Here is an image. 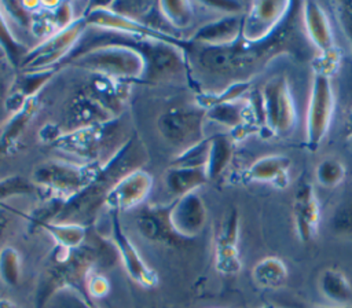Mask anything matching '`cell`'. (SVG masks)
Returning <instances> with one entry per match:
<instances>
[{
  "label": "cell",
  "instance_id": "cell-20",
  "mask_svg": "<svg viewBox=\"0 0 352 308\" xmlns=\"http://www.w3.org/2000/svg\"><path fill=\"white\" fill-rule=\"evenodd\" d=\"M56 70L58 69L54 67L43 72L21 73L16 76L7 92L6 109L12 114L19 111L30 99L36 98V94L52 78Z\"/></svg>",
  "mask_w": 352,
  "mask_h": 308
},
{
  "label": "cell",
  "instance_id": "cell-27",
  "mask_svg": "<svg viewBox=\"0 0 352 308\" xmlns=\"http://www.w3.org/2000/svg\"><path fill=\"white\" fill-rule=\"evenodd\" d=\"M41 228L52 236L56 246L70 249V250L80 248L87 241V236H88L87 226L76 224V223L52 221L41 226Z\"/></svg>",
  "mask_w": 352,
  "mask_h": 308
},
{
  "label": "cell",
  "instance_id": "cell-1",
  "mask_svg": "<svg viewBox=\"0 0 352 308\" xmlns=\"http://www.w3.org/2000/svg\"><path fill=\"white\" fill-rule=\"evenodd\" d=\"M117 256L111 241L100 236H87V241L77 249L56 246L48 254V263L43 270L36 289V308H45L55 293L72 287L85 293V279L95 265L107 267Z\"/></svg>",
  "mask_w": 352,
  "mask_h": 308
},
{
  "label": "cell",
  "instance_id": "cell-2",
  "mask_svg": "<svg viewBox=\"0 0 352 308\" xmlns=\"http://www.w3.org/2000/svg\"><path fill=\"white\" fill-rule=\"evenodd\" d=\"M147 161V150L140 138L133 133L104 164H100L96 175L84 190L65 201L55 221L85 226L98 209L104 206V199L117 182L125 175L142 169Z\"/></svg>",
  "mask_w": 352,
  "mask_h": 308
},
{
  "label": "cell",
  "instance_id": "cell-29",
  "mask_svg": "<svg viewBox=\"0 0 352 308\" xmlns=\"http://www.w3.org/2000/svg\"><path fill=\"white\" fill-rule=\"evenodd\" d=\"M0 48L3 50L7 60L10 62V65L12 67H18L21 66L22 59L25 58V55L28 54V48L12 34L7 21H6V15L0 3Z\"/></svg>",
  "mask_w": 352,
  "mask_h": 308
},
{
  "label": "cell",
  "instance_id": "cell-30",
  "mask_svg": "<svg viewBox=\"0 0 352 308\" xmlns=\"http://www.w3.org/2000/svg\"><path fill=\"white\" fill-rule=\"evenodd\" d=\"M252 87V82L248 80H241L230 84L227 88H224L221 92L217 94H205L199 92L197 94V106H199L204 110H208L209 107L219 104V103H226V102H234L239 100L243 94H246Z\"/></svg>",
  "mask_w": 352,
  "mask_h": 308
},
{
  "label": "cell",
  "instance_id": "cell-10",
  "mask_svg": "<svg viewBox=\"0 0 352 308\" xmlns=\"http://www.w3.org/2000/svg\"><path fill=\"white\" fill-rule=\"evenodd\" d=\"M110 241L116 248L117 256L120 257L128 276L143 287H154L158 283V275L144 263L140 253L138 252L129 236L125 234L120 221L118 212H110Z\"/></svg>",
  "mask_w": 352,
  "mask_h": 308
},
{
  "label": "cell",
  "instance_id": "cell-41",
  "mask_svg": "<svg viewBox=\"0 0 352 308\" xmlns=\"http://www.w3.org/2000/svg\"><path fill=\"white\" fill-rule=\"evenodd\" d=\"M206 6L226 11V12H238L241 10V4L235 3V1H205Z\"/></svg>",
  "mask_w": 352,
  "mask_h": 308
},
{
  "label": "cell",
  "instance_id": "cell-35",
  "mask_svg": "<svg viewBox=\"0 0 352 308\" xmlns=\"http://www.w3.org/2000/svg\"><path fill=\"white\" fill-rule=\"evenodd\" d=\"M45 308H98L91 297L77 289L66 287L52 296Z\"/></svg>",
  "mask_w": 352,
  "mask_h": 308
},
{
  "label": "cell",
  "instance_id": "cell-18",
  "mask_svg": "<svg viewBox=\"0 0 352 308\" xmlns=\"http://www.w3.org/2000/svg\"><path fill=\"white\" fill-rule=\"evenodd\" d=\"M292 160L283 154H267L257 158L243 172L246 182L271 183L278 188L289 184V169Z\"/></svg>",
  "mask_w": 352,
  "mask_h": 308
},
{
  "label": "cell",
  "instance_id": "cell-13",
  "mask_svg": "<svg viewBox=\"0 0 352 308\" xmlns=\"http://www.w3.org/2000/svg\"><path fill=\"white\" fill-rule=\"evenodd\" d=\"M206 206L197 192H190L169 205V226L179 238L197 236L206 223Z\"/></svg>",
  "mask_w": 352,
  "mask_h": 308
},
{
  "label": "cell",
  "instance_id": "cell-24",
  "mask_svg": "<svg viewBox=\"0 0 352 308\" xmlns=\"http://www.w3.org/2000/svg\"><path fill=\"white\" fill-rule=\"evenodd\" d=\"M234 139L231 135L216 133L209 138V155L205 166L209 180L217 179L230 165L234 155Z\"/></svg>",
  "mask_w": 352,
  "mask_h": 308
},
{
  "label": "cell",
  "instance_id": "cell-34",
  "mask_svg": "<svg viewBox=\"0 0 352 308\" xmlns=\"http://www.w3.org/2000/svg\"><path fill=\"white\" fill-rule=\"evenodd\" d=\"M209 155V138L180 151L169 166L175 168H205Z\"/></svg>",
  "mask_w": 352,
  "mask_h": 308
},
{
  "label": "cell",
  "instance_id": "cell-12",
  "mask_svg": "<svg viewBox=\"0 0 352 308\" xmlns=\"http://www.w3.org/2000/svg\"><path fill=\"white\" fill-rule=\"evenodd\" d=\"M111 120H116V116L82 89L66 103L59 128L63 133H67L88 126L102 125Z\"/></svg>",
  "mask_w": 352,
  "mask_h": 308
},
{
  "label": "cell",
  "instance_id": "cell-11",
  "mask_svg": "<svg viewBox=\"0 0 352 308\" xmlns=\"http://www.w3.org/2000/svg\"><path fill=\"white\" fill-rule=\"evenodd\" d=\"M114 129H117V121L111 120L102 125L63 133L52 143V146L60 151L74 154L85 161L98 162L96 158L110 140V133H113Z\"/></svg>",
  "mask_w": 352,
  "mask_h": 308
},
{
  "label": "cell",
  "instance_id": "cell-9",
  "mask_svg": "<svg viewBox=\"0 0 352 308\" xmlns=\"http://www.w3.org/2000/svg\"><path fill=\"white\" fill-rule=\"evenodd\" d=\"M292 6L290 1H254L243 16L242 38L250 44L268 41L279 29Z\"/></svg>",
  "mask_w": 352,
  "mask_h": 308
},
{
  "label": "cell",
  "instance_id": "cell-3",
  "mask_svg": "<svg viewBox=\"0 0 352 308\" xmlns=\"http://www.w3.org/2000/svg\"><path fill=\"white\" fill-rule=\"evenodd\" d=\"M99 166V162L78 165L67 161L48 160L34 166L30 182L36 187L44 188L48 198L67 201L89 184Z\"/></svg>",
  "mask_w": 352,
  "mask_h": 308
},
{
  "label": "cell",
  "instance_id": "cell-39",
  "mask_svg": "<svg viewBox=\"0 0 352 308\" xmlns=\"http://www.w3.org/2000/svg\"><path fill=\"white\" fill-rule=\"evenodd\" d=\"M110 290V283L107 278L95 270L91 271L85 279V293L91 298H100L104 297Z\"/></svg>",
  "mask_w": 352,
  "mask_h": 308
},
{
  "label": "cell",
  "instance_id": "cell-15",
  "mask_svg": "<svg viewBox=\"0 0 352 308\" xmlns=\"http://www.w3.org/2000/svg\"><path fill=\"white\" fill-rule=\"evenodd\" d=\"M238 238L239 214L236 209H231L221 221L214 241V265L219 272L231 275L241 270Z\"/></svg>",
  "mask_w": 352,
  "mask_h": 308
},
{
  "label": "cell",
  "instance_id": "cell-43",
  "mask_svg": "<svg viewBox=\"0 0 352 308\" xmlns=\"http://www.w3.org/2000/svg\"><path fill=\"white\" fill-rule=\"evenodd\" d=\"M7 302H8V300H4V298H0V308H8V305H7Z\"/></svg>",
  "mask_w": 352,
  "mask_h": 308
},
{
  "label": "cell",
  "instance_id": "cell-6",
  "mask_svg": "<svg viewBox=\"0 0 352 308\" xmlns=\"http://www.w3.org/2000/svg\"><path fill=\"white\" fill-rule=\"evenodd\" d=\"M336 107L334 91L330 77L314 73L305 121V143L311 151H315L326 138Z\"/></svg>",
  "mask_w": 352,
  "mask_h": 308
},
{
  "label": "cell",
  "instance_id": "cell-22",
  "mask_svg": "<svg viewBox=\"0 0 352 308\" xmlns=\"http://www.w3.org/2000/svg\"><path fill=\"white\" fill-rule=\"evenodd\" d=\"M205 168H175L169 166L164 176V184L166 191L175 197V199L195 192V190L208 182Z\"/></svg>",
  "mask_w": 352,
  "mask_h": 308
},
{
  "label": "cell",
  "instance_id": "cell-8",
  "mask_svg": "<svg viewBox=\"0 0 352 308\" xmlns=\"http://www.w3.org/2000/svg\"><path fill=\"white\" fill-rule=\"evenodd\" d=\"M84 19L87 25H95L102 29H107L114 33L126 34L138 38H146V40H157L164 41L168 44L177 45L183 48L187 52V48L191 45L190 41H184L177 38L173 34H168L166 32H162L160 29L153 28L148 23H142L133 19L132 16L122 15L114 10L110 8V6H102L95 4L92 6L85 14Z\"/></svg>",
  "mask_w": 352,
  "mask_h": 308
},
{
  "label": "cell",
  "instance_id": "cell-37",
  "mask_svg": "<svg viewBox=\"0 0 352 308\" xmlns=\"http://www.w3.org/2000/svg\"><path fill=\"white\" fill-rule=\"evenodd\" d=\"M36 186L32 182L25 180L22 176H11L8 179H3L0 180V204L10 197L32 194Z\"/></svg>",
  "mask_w": 352,
  "mask_h": 308
},
{
  "label": "cell",
  "instance_id": "cell-40",
  "mask_svg": "<svg viewBox=\"0 0 352 308\" xmlns=\"http://www.w3.org/2000/svg\"><path fill=\"white\" fill-rule=\"evenodd\" d=\"M338 15H340V21L342 23V28L352 44V1H345V3H340V8H338Z\"/></svg>",
  "mask_w": 352,
  "mask_h": 308
},
{
  "label": "cell",
  "instance_id": "cell-28",
  "mask_svg": "<svg viewBox=\"0 0 352 308\" xmlns=\"http://www.w3.org/2000/svg\"><path fill=\"white\" fill-rule=\"evenodd\" d=\"M252 275L258 286L265 289H275L286 280L287 268L280 258L268 256L254 265Z\"/></svg>",
  "mask_w": 352,
  "mask_h": 308
},
{
  "label": "cell",
  "instance_id": "cell-45",
  "mask_svg": "<svg viewBox=\"0 0 352 308\" xmlns=\"http://www.w3.org/2000/svg\"><path fill=\"white\" fill-rule=\"evenodd\" d=\"M349 139H351V140H352V138H349Z\"/></svg>",
  "mask_w": 352,
  "mask_h": 308
},
{
  "label": "cell",
  "instance_id": "cell-21",
  "mask_svg": "<svg viewBox=\"0 0 352 308\" xmlns=\"http://www.w3.org/2000/svg\"><path fill=\"white\" fill-rule=\"evenodd\" d=\"M84 89L116 116L128 98L129 82L98 73H89V81Z\"/></svg>",
  "mask_w": 352,
  "mask_h": 308
},
{
  "label": "cell",
  "instance_id": "cell-19",
  "mask_svg": "<svg viewBox=\"0 0 352 308\" xmlns=\"http://www.w3.org/2000/svg\"><path fill=\"white\" fill-rule=\"evenodd\" d=\"M301 15L305 33L311 43L320 51V54L337 48L334 44V36L329 16L320 4L315 1L302 3Z\"/></svg>",
  "mask_w": 352,
  "mask_h": 308
},
{
  "label": "cell",
  "instance_id": "cell-33",
  "mask_svg": "<svg viewBox=\"0 0 352 308\" xmlns=\"http://www.w3.org/2000/svg\"><path fill=\"white\" fill-rule=\"evenodd\" d=\"M158 10L164 18L177 29L187 28L192 21V4L190 1H160Z\"/></svg>",
  "mask_w": 352,
  "mask_h": 308
},
{
  "label": "cell",
  "instance_id": "cell-25",
  "mask_svg": "<svg viewBox=\"0 0 352 308\" xmlns=\"http://www.w3.org/2000/svg\"><path fill=\"white\" fill-rule=\"evenodd\" d=\"M38 109V99H30L19 111L14 113L0 133V150L10 153Z\"/></svg>",
  "mask_w": 352,
  "mask_h": 308
},
{
  "label": "cell",
  "instance_id": "cell-31",
  "mask_svg": "<svg viewBox=\"0 0 352 308\" xmlns=\"http://www.w3.org/2000/svg\"><path fill=\"white\" fill-rule=\"evenodd\" d=\"M346 168L342 161L336 157L323 158L315 169V177L322 187L334 188L345 179Z\"/></svg>",
  "mask_w": 352,
  "mask_h": 308
},
{
  "label": "cell",
  "instance_id": "cell-7",
  "mask_svg": "<svg viewBox=\"0 0 352 308\" xmlns=\"http://www.w3.org/2000/svg\"><path fill=\"white\" fill-rule=\"evenodd\" d=\"M206 111L199 106H175L160 114L157 128L161 136L182 151L202 142Z\"/></svg>",
  "mask_w": 352,
  "mask_h": 308
},
{
  "label": "cell",
  "instance_id": "cell-5",
  "mask_svg": "<svg viewBox=\"0 0 352 308\" xmlns=\"http://www.w3.org/2000/svg\"><path fill=\"white\" fill-rule=\"evenodd\" d=\"M263 125L272 135H287L296 125L297 111L285 76L270 78L260 92Z\"/></svg>",
  "mask_w": 352,
  "mask_h": 308
},
{
  "label": "cell",
  "instance_id": "cell-17",
  "mask_svg": "<svg viewBox=\"0 0 352 308\" xmlns=\"http://www.w3.org/2000/svg\"><path fill=\"white\" fill-rule=\"evenodd\" d=\"M243 16L231 14L201 26L191 37L190 43L201 47H226L242 38Z\"/></svg>",
  "mask_w": 352,
  "mask_h": 308
},
{
  "label": "cell",
  "instance_id": "cell-36",
  "mask_svg": "<svg viewBox=\"0 0 352 308\" xmlns=\"http://www.w3.org/2000/svg\"><path fill=\"white\" fill-rule=\"evenodd\" d=\"M331 228L337 235L352 239V195L344 198L336 208L331 217Z\"/></svg>",
  "mask_w": 352,
  "mask_h": 308
},
{
  "label": "cell",
  "instance_id": "cell-4",
  "mask_svg": "<svg viewBox=\"0 0 352 308\" xmlns=\"http://www.w3.org/2000/svg\"><path fill=\"white\" fill-rule=\"evenodd\" d=\"M87 22L84 16L74 19L69 26L43 40L38 45L29 50L21 62V73H33L54 69L56 63L63 60L66 55L72 54L82 33Z\"/></svg>",
  "mask_w": 352,
  "mask_h": 308
},
{
  "label": "cell",
  "instance_id": "cell-16",
  "mask_svg": "<svg viewBox=\"0 0 352 308\" xmlns=\"http://www.w3.org/2000/svg\"><path fill=\"white\" fill-rule=\"evenodd\" d=\"M293 217L298 238L302 242L312 241L318 234L320 209L312 184L301 180L297 186L293 199Z\"/></svg>",
  "mask_w": 352,
  "mask_h": 308
},
{
  "label": "cell",
  "instance_id": "cell-32",
  "mask_svg": "<svg viewBox=\"0 0 352 308\" xmlns=\"http://www.w3.org/2000/svg\"><path fill=\"white\" fill-rule=\"evenodd\" d=\"M22 261L21 254L12 246H3L0 249V280L10 286L15 287L21 280Z\"/></svg>",
  "mask_w": 352,
  "mask_h": 308
},
{
  "label": "cell",
  "instance_id": "cell-38",
  "mask_svg": "<svg viewBox=\"0 0 352 308\" xmlns=\"http://www.w3.org/2000/svg\"><path fill=\"white\" fill-rule=\"evenodd\" d=\"M340 62H341V54H340L338 48H334L333 51L320 54L312 62V70H314V73H319L326 77H331L338 70Z\"/></svg>",
  "mask_w": 352,
  "mask_h": 308
},
{
  "label": "cell",
  "instance_id": "cell-26",
  "mask_svg": "<svg viewBox=\"0 0 352 308\" xmlns=\"http://www.w3.org/2000/svg\"><path fill=\"white\" fill-rule=\"evenodd\" d=\"M319 287L326 298L336 304H346L352 298V286L344 272L326 268L319 276Z\"/></svg>",
  "mask_w": 352,
  "mask_h": 308
},
{
  "label": "cell",
  "instance_id": "cell-14",
  "mask_svg": "<svg viewBox=\"0 0 352 308\" xmlns=\"http://www.w3.org/2000/svg\"><path fill=\"white\" fill-rule=\"evenodd\" d=\"M153 188V177L143 169L125 175L110 190L104 199V206L110 212L129 210L140 205Z\"/></svg>",
  "mask_w": 352,
  "mask_h": 308
},
{
  "label": "cell",
  "instance_id": "cell-23",
  "mask_svg": "<svg viewBox=\"0 0 352 308\" xmlns=\"http://www.w3.org/2000/svg\"><path fill=\"white\" fill-rule=\"evenodd\" d=\"M169 206H147L138 219L142 235L154 242H169L176 236L169 226Z\"/></svg>",
  "mask_w": 352,
  "mask_h": 308
},
{
  "label": "cell",
  "instance_id": "cell-44",
  "mask_svg": "<svg viewBox=\"0 0 352 308\" xmlns=\"http://www.w3.org/2000/svg\"><path fill=\"white\" fill-rule=\"evenodd\" d=\"M7 305H8V308H19L18 305H15V304H14V302H11V301H8V302H7Z\"/></svg>",
  "mask_w": 352,
  "mask_h": 308
},
{
  "label": "cell",
  "instance_id": "cell-42",
  "mask_svg": "<svg viewBox=\"0 0 352 308\" xmlns=\"http://www.w3.org/2000/svg\"><path fill=\"white\" fill-rule=\"evenodd\" d=\"M346 135H348V138H352V109H351L349 118H348V122H346Z\"/></svg>",
  "mask_w": 352,
  "mask_h": 308
}]
</instances>
